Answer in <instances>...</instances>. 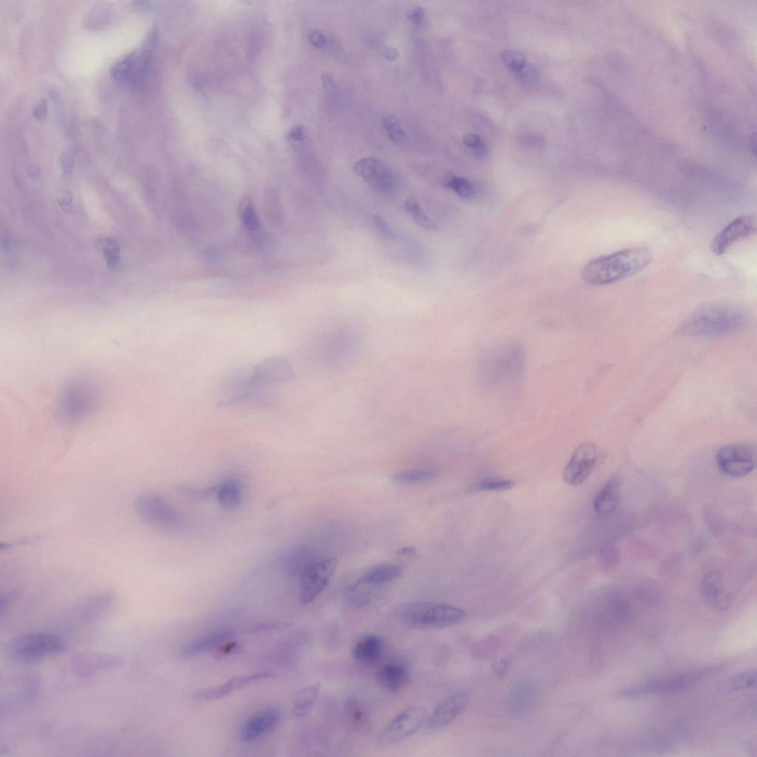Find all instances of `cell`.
Masks as SVG:
<instances>
[{"mask_svg":"<svg viewBox=\"0 0 757 757\" xmlns=\"http://www.w3.org/2000/svg\"><path fill=\"white\" fill-rule=\"evenodd\" d=\"M239 215L244 227L250 231H255L259 226V220L254 205L250 198L242 199L239 206Z\"/></svg>","mask_w":757,"mask_h":757,"instance_id":"obj_34","label":"cell"},{"mask_svg":"<svg viewBox=\"0 0 757 757\" xmlns=\"http://www.w3.org/2000/svg\"><path fill=\"white\" fill-rule=\"evenodd\" d=\"M756 685V671L755 669L741 672L729 679L721 686V691L725 693L755 689Z\"/></svg>","mask_w":757,"mask_h":757,"instance_id":"obj_29","label":"cell"},{"mask_svg":"<svg viewBox=\"0 0 757 757\" xmlns=\"http://www.w3.org/2000/svg\"><path fill=\"white\" fill-rule=\"evenodd\" d=\"M321 691V684L315 683L300 690L295 697L293 712L296 718L304 717L312 709Z\"/></svg>","mask_w":757,"mask_h":757,"instance_id":"obj_28","label":"cell"},{"mask_svg":"<svg viewBox=\"0 0 757 757\" xmlns=\"http://www.w3.org/2000/svg\"><path fill=\"white\" fill-rule=\"evenodd\" d=\"M275 676L273 673L266 671L249 674V676H237L231 678L224 684L198 691L192 697L201 701L217 700L229 695L232 692H235L241 689V688L258 681L272 679Z\"/></svg>","mask_w":757,"mask_h":757,"instance_id":"obj_17","label":"cell"},{"mask_svg":"<svg viewBox=\"0 0 757 757\" xmlns=\"http://www.w3.org/2000/svg\"><path fill=\"white\" fill-rule=\"evenodd\" d=\"M215 492L220 504L229 510H232L241 504L242 488L236 480L224 481L215 488Z\"/></svg>","mask_w":757,"mask_h":757,"instance_id":"obj_27","label":"cell"},{"mask_svg":"<svg viewBox=\"0 0 757 757\" xmlns=\"http://www.w3.org/2000/svg\"><path fill=\"white\" fill-rule=\"evenodd\" d=\"M134 507L137 516L151 527L174 531L183 525V518L180 514L166 499L158 494L139 495L135 500Z\"/></svg>","mask_w":757,"mask_h":757,"instance_id":"obj_6","label":"cell"},{"mask_svg":"<svg viewBox=\"0 0 757 757\" xmlns=\"http://www.w3.org/2000/svg\"><path fill=\"white\" fill-rule=\"evenodd\" d=\"M396 617L404 625L419 629H442L462 622L466 612L454 605L434 601H414L397 608Z\"/></svg>","mask_w":757,"mask_h":757,"instance_id":"obj_3","label":"cell"},{"mask_svg":"<svg viewBox=\"0 0 757 757\" xmlns=\"http://www.w3.org/2000/svg\"><path fill=\"white\" fill-rule=\"evenodd\" d=\"M309 552L306 549H298L287 563V569L292 575H302V572L311 564Z\"/></svg>","mask_w":757,"mask_h":757,"instance_id":"obj_37","label":"cell"},{"mask_svg":"<svg viewBox=\"0 0 757 757\" xmlns=\"http://www.w3.org/2000/svg\"><path fill=\"white\" fill-rule=\"evenodd\" d=\"M39 169H36V165H34V166H32L30 168V173H31V175H35V176H36V175L37 173H39Z\"/></svg>","mask_w":757,"mask_h":757,"instance_id":"obj_53","label":"cell"},{"mask_svg":"<svg viewBox=\"0 0 757 757\" xmlns=\"http://www.w3.org/2000/svg\"><path fill=\"white\" fill-rule=\"evenodd\" d=\"M345 713L348 723L354 728H361L367 722L366 709L359 699H349L345 706Z\"/></svg>","mask_w":757,"mask_h":757,"instance_id":"obj_32","label":"cell"},{"mask_svg":"<svg viewBox=\"0 0 757 757\" xmlns=\"http://www.w3.org/2000/svg\"><path fill=\"white\" fill-rule=\"evenodd\" d=\"M436 476L435 472L430 471H408L394 474L392 479L397 483L416 484L430 481Z\"/></svg>","mask_w":757,"mask_h":757,"instance_id":"obj_35","label":"cell"},{"mask_svg":"<svg viewBox=\"0 0 757 757\" xmlns=\"http://www.w3.org/2000/svg\"><path fill=\"white\" fill-rule=\"evenodd\" d=\"M323 86L326 93L330 95H332L336 91V87L331 75L325 74L323 76Z\"/></svg>","mask_w":757,"mask_h":757,"instance_id":"obj_45","label":"cell"},{"mask_svg":"<svg viewBox=\"0 0 757 757\" xmlns=\"http://www.w3.org/2000/svg\"><path fill=\"white\" fill-rule=\"evenodd\" d=\"M756 229L755 216L738 217L715 236L711 243V250L716 255H723L736 242L755 235Z\"/></svg>","mask_w":757,"mask_h":757,"instance_id":"obj_14","label":"cell"},{"mask_svg":"<svg viewBox=\"0 0 757 757\" xmlns=\"http://www.w3.org/2000/svg\"><path fill=\"white\" fill-rule=\"evenodd\" d=\"M354 173L381 194H387L394 187L395 179L389 165L375 157L358 160L354 165Z\"/></svg>","mask_w":757,"mask_h":757,"instance_id":"obj_13","label":"cell"},{"mask_svg":"<svg viewBox=\"0 0 757 757\" xmlns=\"http://www.w3.org/2000/svg\"><path fill=\"white\" fill-rule=\"evenodd\" d=\"M516 485L514 481L502 478H487L479 481L476 488L483 491L501 492L510 490Z\"/></svg>","mask_w":757,"mask_h":757,"instance_id":"obj_38","label":"cell"},{"mask_svg":"<svg viewBox=\"0 0 757 757\" xmlns=\"http://www.w3.org/2000/svg\"><path fill=\"white\" fill-rule=\"evenodd\" d=\"M62 164L65 170L70 171L73 167L74 160L71 152L65 153L62 157Z\"/></svg>","mask_w":757,"mask_h":757,"instance_id":"obj_48","label":"cell"},{"mask_svg":"<svg viewBox=\"0 0 757 757\" xmlns=\"http://www.w3.org/2000/svg\"><path fill=\"white\" fill-rule=\"evenodd\" d=\"M463 142L467 147L474 149L483 141L481 140L478 135L474 133H467L463 137Z\"/></svg>","mask_w":757,"mask_h":757,"instance_id":"obj_46","label":"cell"},{"mask_svg":"<svg viewBox=\"0 0 757 757\" xmlns=\"http://www.w3.org/2000/svg\"><path fill=\"white\" fill-rule=\"evenodd\" d=\"M445 185L456 192L462 199L469 200L475 195V189L472 183L467 179L453 175H448L445 178Z\"/></svg>","mask_w":757,"mask_h":757,"instance_id":"obj_33","label":"cell"},{"mask_svg":"<svg viewBox=\"0 0 757 757\" xmlns=\"http://www.w3.org/2000/svg\"><path fill=\"white\" fill-rule=\"evenodd\" d=\"M408 666L401 659H391L381 665L377 671V679L389 692H401L408 683Z\"/></svg>","mask_w":757,"mask_h":757,"instance_id":"obj_20","label":"cell"},{"mask_svg":"<svg viewBox=\"0 0 757 757\" xmlns=\"http://www.w3.org/2000/svg\"><path fill=\"white\" fill-rule=\"evenodd\" d=\"M716 461L725 475L733 478L745 477L756 467V449L749 444L728 445L719 450Z\"/></svg>","mask_w":757,"mask_h":757,"instance_id":"obj_10","label":"cell"},{"mask_svg":"<svg viewBox=\"0 0 757 757\" xmlns=\"http://www.w3.org/2000/svg\"><path fill=\"white\" fill-rule=\"evenodd\" d=\"M468 697L464 693L454 694L440 704L428 718L429 731H436L448 726L464 711Z\"/></svg>","mask_w":757,"mask_h":757,"instance_id":"obj_18","label":"cell"},{"mask_svg":"<svg viewBox=\"0 0 757 757\" xmlns=\"http://www.w3.org/2000/svg\"><path fill=\"white\" fill-rule=\"evenodd\" d=\"M145 75L141 57L135 52L119 61L112 70V77L120 83L134 84Z\"/></svg>","mask_w":757,"mask_h":757,"instance_id":"obj_24","label":"cell"},{"mask_svg":"<svg viewBox=\"0 0 757 757\" xmlns=\"http://www.w3.org/2000/svg\"><path fill=\"white\" fill-rule=\"evenodd\" d=\"M234 636L235 633L229 629L212 631L189 643L184 647L182 653L185 657L201 655L232 639Z\"/></svg>","mask_w":757,"mask_h":757,"instance_id":"obj_23","label":"cell"},{"mask_svg":"<svg viewBox=\"0 0 757 757\" xmlns=\"http://www.w3.org/2000/svg\"><path fill=\"white\" fill-rule=\"evenodd\" d=\"M501 58L504 64L516 73L526 64L525 55L520 51L507 50L502 53Z\"/></svg>","mask_w":757,"mask_h":757,"instance_id":"obj_39","label":"cell"},{"mask_svg":"<svg viewBox=\"0 0 757 757\" xmlns=\"http://www.w3.org/2000/svg\"><path fill=\"white\" fill-rule=\"evenodd\" d=\"M598 458L599 450L594 443H584L576 448L564 468V481L575 487L583 485L594 471Z\"/></svg>","mask_w":757,"mask_h":757,"instance_id":"obj_12","label":"cell"},{"mask_svg":"<svg viewBox=\"0 0 757 757\" xmlns=\"http://www.w3.org/2000/svg\"><path fill=\"white\" fill-rule=\"evenodd\" d=\"M294 377V368L285 358H268L247 373L242 402L257 397L274 385L290 381Z\"/></svg>","mask_w":757,"mask_h":757,"instance_id":"obj_5","label":"cell"},{"mask_svg":"<svg viewBox=\"0 0 757 757\" xmlns=\"http://www.w3.org/2000/svg\"><path fill=\"white\" fill-rule=\"evenodd\" d=\"M424 10L422 7L413 8L408 13V19L414 24H420L424 18Z\"/></svg>","mask_w":757,"mask_h":757,"instance_id":"obj_44","label":"cell"},{"mask_svg":"<svg viewBox=\"0 0 757 757\" xmlns=\"http://www.w3.org/2000/svg\"><path fill=\"white\" fill-rule=\"evenodd\" d=\"M749 316L741 308L726 302H714L701 306L683 323L680 333L692 337H721L743 331Z\"/></svg>","mask_w":757,"mask_h":757,"instance_id":"obj_1","label":"cell"},{"mask_svg":"<svg viewBox=\"0 0 757 757\" xmlns=\"http://www.w3.org/2000/svg\"><path fill=\"white\" fill-rule=\"evenodd\" d=\"M721 669L718 665L709 666L681 674L676 677L656 681L642 686L631 688L617 693L622 698H637L649 695H670L690 689L711 674Z\"/></svg>","mask_w":757,"mask_h":757,"instance_id":"obj_7","label":"cell"},{"mask_svg":"<svg viewBox=\"0 0 757 757\" xmlns=\"http://www.w3.org/2000/svg\"><path fill=\"white\" fill-rule=\"evenodd\" d=\"M383 55L384 58L388 60H395L398 57V52L393 47H387L384 49Z\"/></svg>","mask_w":757,"mask_h":757,"instance_id":"obj_49","label":"cell"},{"mask_svg":"<svg viewBox=\"0 0 757 757\" xmlns=\"http://www.w3.org/2000/svg\"><path fill=\"white\" fill-rule=\"evenodd\" d=\"M309 41L313 46L322 48L327 45V39L325 35L318 31L312 32L309 35Z\"/></svg>","mask_w":757,"mask_h":757,"instance_id":"obj_43","label":"cell"},{"mask_svg":"<svg viewBox=\"0 0 757 757\" xmlns=\"http://www.w3.org/2000/svg\"><path fill=\"white\" fill-rule=\"evenodd\" d=\"M428 718V714L421 707H410L401 713L385 726L376 738L379 747L397 744L417 732Z\"/></svg>","mask_w":757,"mask_h":757,"instance_id":"obj_9","label":"cell"},{"mask_svg":"<svg viewBox=\"0 0 757 757\" xmlns=\"http://www.w3.org/2000/svg\"><path fill=\"white\" fill-rule=\"evenodd\" d=\"M374 222L377 229L382 234V235L390 239H395L396 238L394 232L389 227V224L385 222V220L381 215H375Z\"/></svg>","mask_w":757,"mask_h":757,"instance_id":"obj_42","label":"cell"},{"mask_svg":"<svg viewBox=\"0 0 757 757\" xmlns=\"http://www.w3.org/2000/svg\"><path fill=\"white\" fill-rule=\"evenodd\" d=\"M123 665V660L119 656L96 652L79 654L72 662L74 673L81 677H90L103 671L118 669Z\"/></svg>","mask_w":757,"mask_h":757,"instance_id":"obj_15","label":"cell"},{"mask_svg":"<svg viewBox=\"0 0 757 757\" xmlns=\"http://www.w3.org/2000/svg\"><path fill=\"white\" fill-rule=\"evenodd\" d=\"M382 126L393 143L403 146L407 142V133L396 116L391 114L384 116L382 119Z\"/></svg>","mask_w":757,"mask_h":757,"instance_id":"obj_30","label":"cell"},{"mask_svg":"<svg viewBox=\"0 0 757 757\" xmlns=\"http://www.w3.org/2000/svg\"><path fill=\"white\" fill-rule=\"evenodd\" d=\"M652 260V253L646 248H629L590 261L584 267L582 278L590 286H607L634 276Z\"/></svg>","mask_w":757,"mask_h":757,"instance_id":"obj_2","label":"cell"},{"mask_svg":"<svg viewBox=\"0 0 757 757\" xmlns=\"http://www.w3.org/2000/svg\"><path fill=\"white\" fill-rule=\"evenodd\" d=\"M98 250L102 253L106 262L109 267H115L119 261L120 249L119 244L112 239H105L95 244Z\"/></svg>","mask_w":757,"mask_h":757,"instance_id":"obj_36","label":"cell"},{"mask_svg":"<svg viewBox=\"0 0 757 757\" xmlns=\"http://www.w3.org/2000/svg\"><path fill=\"white\" fill-rule=\"evenodd\" d=\"M700 593L714 610H726L731 604V596L725 589L722 575L718 571L710 572L704 576L700 584Z\"/></svg>","mask_w":757,"mask_h":757,"instance_id":"obj_19","label":"cell"},{"mask_svg":"<svg viewBox=\"0 0 757 757\" xmlns=\"http://www.w3.org/2000/svg\"><path fill=\"white\" fill-rule=\"evenodd\" d=\"M405 209L407 213L410 216L420 227L429 230L436 231L437 226L432 221L428 215L422 208L420 203L415 199H408L405 203Z\"/></svg>","mask_w":757,"mask_h":757,"instance_id":"obj_31","label":"cell"},{"mask_svg":"<svg viewBox=\"0 0 757 757\" xmlns=\"http://www.w3.org/2000/svg\"><path fill=\"white\" fill-rule=\"evenodd\" d=\"M524 354L516 344L498 349L485 361L484 366L487 380L498 385L518 380L524 367Z\"/></svg>","mask_w":757,"mask_h":757,"instance_id":"obj_8","label":"cell"},{"mask_svg":"<svg viewBox=\"0 0 757 757\" xmlns=\"http://www.w3.org/2000/svg\"><path fill=\"white\" fill-rule=\"evenodd\" d=\"M64 640L49 633H31L13 638L7 645L6 653L12 662L32 664L61 653Z\"/></svg>","mask_w":757,"mask_h":757,"instance_id":"obj_4","label":"cell"},{"mask_svg":"<svg viewBox=\"0 0 757 757\" xmlns=\"http://www.w3.org/2000/svg\"><path fill=\"white\" fill-rule=\"evenodd\" d=\"M403 573L401 567L393 563H382L368 568L357 584L380 585L397 580Z\"/></svg>","mask_w":757,"mask_h":757,"instance_id":"obj_25","label":"cell"},{"mask_svg":"<svg viewBox=\"0 0 757 757\" xmlns=\"http://www.w3.org/2000/svg\"><path fill=\"white\" fill-rule=\"evenodd\" d=\"M533 685L525 683L519 685L511 692L508 699L509 709L516 714H525L532 706L535 700Z\"/></svg>","mask_w":757,"mask_h":757,"instance_id":"obj_26","label":"cell"},{"mask_svg":"<svg viewBox=\"0 0 757 757\" xmlns=\"http://www.w3.org/2000/svg\"><path fill=\"white\" fill-rule=\"evenodd\" d=\"M384 645L377 636L369 635L357 641L352 650V655L357 663L365 666L377 664L383 655Z\"/></svg>","mask_w":757,"mask_h":757,"instance_id":"obj_22","label":"cell"},{"mask_svg":"<svg viewBox=\"0 0 757 757\" xmlns=\"http://www.w3.org/2000/svg\"><path fill=\"white\" fill-rule=\"evenodd\" d=\"M622 484L620 476H614L608 480L594 499V508L596 514L605 516L616 510L621 499Z\"/></svg>","mask_w":757,"mask_h":757,"instance_id":"obj_21","label":"cell"},{"mask_svg":"<svg viewBox=\"0 0 757 757\" xmlns=\"http://www.w3.org/2000/svg\"><path fill=\"white\" fill-rule=\"evenodd\" d=\"M47 113V102L45 100L41 101L34 109V114L38 119H42Z\"/></svg>","mask_w":757,"mask_h":757,"instance_id":"obj_47","label":"cell"},{"mask_svg":"<svg viewBox=\"0 0 757 757\" xmlns=\"http://www.w3.org/2000/svg\"><path fill=\"white\" fill-rule=\"evenodd\" d=\"M280 722L281 714L277 709L270 708L260 711L243 725L239 737L244 742L256 740L273 732Z\"/></svg>","mask_w":757,"mask_h":757,"instance_id":"obj_16","label":"cell"},{"mask_svg":"<svg viewBox=\"0 0 757 757\" xmlns=\"http://www.w3.org/2000/svg\"><path fill=\"white\" fill-rule=\"evenodd\" d=\"M518 79L525 84H532L538 78V72L533 65L525 64L517 73Z\"/></svg>","mask_w":757,"mask_h":757,"instance_id":"obj_41","label":"cell"},{"mask_svg":"<svg viewBox=\"0 0 757 757\" xmlns=\"http://www.w3.org/2000/svg\"><path fill=\"white\" fill-rule=\"evenodd\" d=\"M494 668L499 676H502L507 668V660H500V662L495 663Z\"/></svg>","mask_w":757,"mask_h":757,"instance_id":"obj_50","label":"cell"},{"mask_svg":"<svg viewBox=\"0 0 757 757\" xmlns=\"http://www.w3.org/2000/svg\"><path fill=\"white\" fill-rule=\"evenodd\" d=\"M474 150L478 157L483 158L486 155V146L483 142H481L478 146L474 148Z\"/></svg>","mask_w":757,"mask_h":757,"instance_id":"obj_51","label":"cell"},{"mask_svg":"<svg viewBox=\"0 0 757 757\" xmlns=\"http://www.w3.org/2000/svg\"><path fill=\"white\" fill-rule=\"evenodd\" d=\"M288 627H290V624L286 622H272L251 625L250 627L247 628L246 631L249 633L271 631L274 630H283Z\"/></svg>","mask_w":757,"mask_h":757,"instance_id":"obj_40","label":"cell"},{"mask_svg":"<svg viewBox=\"0 0 757 757\" xmlns=\"http://www.w3.org/2000/svg\"><path fill=\"white\" fill-rule=\"evenodd\" d=\"M417 554V550L415 548L405 547L397 552V555L402 556H415Z\"/></svg>","mask_w":757,"mask_h":757,"instance_id":"obj_52","label":"cell"},{"mask_svg":"<svg viewBox=\"0 0 757 757\" xmlns=\"http://www.w3.org/2000/svg\"><path fill=\"white\" fill-rule=\"evenodd\" d=\"M337 560L334 558L312 562L302 572L300 602L308 604L318 598L328 585L335 572Z\"/></svg>","mask_w":757,"mask_h":757,"instance_id":"obj_11","label":"cell"}]
</instances>
